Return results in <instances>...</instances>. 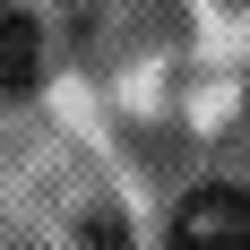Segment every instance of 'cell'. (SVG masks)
<instances>
[{
    "instance_id": "3",
    "label": "cell",
    "mask_w": 250,
    "mask_h": 250,
    "mask_svg": "<svg viewBox=\"0 0 250 250\" xmlns=\"http://www.w3.org/2000/svg\"><path fill=\"white\" fill-rule=\"evenodd\" d=\"M78 250H129V233H121V216H86V225H78Z\"/></svg>"
},
{
    "instance_id": "2",
    "label": "cell",
    "mask_w": 250,
    "mask_h": 250,
    "mask_svg": "<svg viewBox=\"0 0 250 250\" xmlns=\"http://www.w3.org/2000/svg\"><path fill=\"white\" fill-rule=\"evenodd\" d=\"M35 69H43V35H35V18H26V9H0V95L35 86Z\"/></svg>"
},
{
    "instance_id": "1",
    "label": "cell",
    "mask_w": 250,
    "mask_h": 250,
    "mask_svg": "<svg viewBox=\"0 0 250 250\" xmlns=\"http://www.w3.org/2000/svg\"><path fill=\"white\" fill-rule=\"evenodd\" d=\"M164 250H250V190H233V181H199V190L173 207Z\"/></svg>"
}]
</instances>
